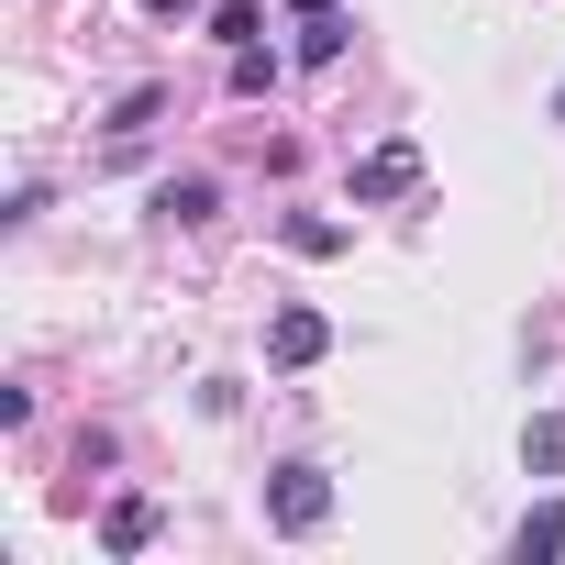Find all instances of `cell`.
<instances>
[{"label":"cell","mask_w":565,"mask_h":565,"mask_svg":"<svg viewBox=\"0 0 565 565\" xmlns=\"http://www.w3.org/2000/svg\"><path fill=\"white\" fill-rule=\"evenodd\" d=\"M266 521L289 532V543L322 532V521H333V477H322V466H277V477H266Z\"/></svg>","instance_id":"6da1fadb"},{"label":"cell","mask_w":565,"mask_h":565,"mask_svg":"<svg viewBox=\"0 0 565 565\" xmlns=\"http://www.w3.org/2000/svg\"><path fill=\"white\" fill-rule=\"evenodd\" d=\"M322 355H333V322H322L311 300H289V311L266 322V366H289V377H300V366H322Z\"/></svg>","instance_id":"7a4b0ae2"},{"label":"cell","mask_w":565,"mask_h":565,"mask_svg":"<svg viewBox=\"0 0 565 565\" xmlns=\"http://www.w3.org/2000/svg\"><path fill=\"white\" fill-rule=\"evenodd\" d=\"M422 189V156L411 145H377V156H355V211H377V200H411Z\"/></svg>","instance_id":"3957f363"},{"label":"cell","mask_w":565,"mask_h":565,"mask_svg":"<svg viewBox=\"0 0 565 565\" xmlns=\"http://www.w3.org/2000/svg\"><path fill=\"white\" fill-rule=\"evenodd\" d=\"M211 211H222V189H211V178H156V222H178V233H200Z\"/></svg>","instance_id":"277c9868"},{"label":"cell","mask_w":565,"mask_h":565,"mask_svg":"<svg viewBox=\"0 0 565 565\" xmlns=\"http://www.w3.org/2000/svg\"><path fill=\"white\" fill-rule=\"evenodd\" d=\"M156 543V499H111L100 510V554H145Z\"/></svg>","instance_id":"5b68a950"},{"label":"cell","mask_w":565,"mask_h":565,"mask_svg":"<svg viewBox=\"0 0 565 565\" xmlns=\"http://www.w3.org/2000/svg\"><path fill=\"white\" fill-rule=\"evenodd\" d=\"M521 466L532 477H565V411H532L521 422Z\"/></svg>","instance_id":"8992f818"},{"label":"cell","mask_w":565,"mask_h":565,"mask_svg":"<svg viewBox=\"0 0 565 565\" xmlns=\"http://www.w3.org/2000/svg\"><path fill=\"white\" fill-rule=\"evenodd\" d=\"M277 244H289V255H311V266H322V255H344L355 233H344V222H322V211H300V222H277Z\"/></svg>","instance_id":"52a82bcc"},{"label":"cell","mask_w":565,"mask_h":565,"mask_svg":"<svg viewBox=\"0 0 565 565\" xmlns=\"http://www.w3.org/2000/svg\"><path fill=\"white\" fill-rule=\"evenodd\" d=\"M510 554L521 565H543V554H565V510L543 499V510H521V532H510Z\"/></svg>","instance_id":"ba28073f"},{"label":"cell","mask_w":565,"mask_h":565,"mask_svg":"<svg viewBox=\"0 0 565 565\" xmlns=\"http://www.w3.org/2000/svg\"><path fill=\"white\" fill-rule=\"evenodd\" d=\"M344 45H355V23H344V12H311V23H300V67H333Z\"/></svg>","instance_id":"9c48e42d"},{"label":"cell","mask_w":565,"mask_h":565,"mask_svg":"<svg viewBox=\"0 0 565 565\" xmlns=\"http://www.w3.org/2000/svg\"><path fill=\"white\" fill-rule=\"evenodd\" d=\"M266 34V12H255V0H211V45L233 56V45H255Z\"/></svg>","instance_id":"30bf717a"},{"label":"cell","mask_w":565,"mask_h":565,"mask_svg":"<svg viewBox=\"0 0 565 565\" xmlns=\"http://www.w3.org/2000/svg\"><path fill=\"white\" fill-rule=\"evenodd\" d=\"M277 89V45H233V100H266Z\"/></svg>","instance_id":"8fae6325"},{"label":"cell","mask_w":565,"mask_h":565,"mask_svg":"<svg viewBox=\"0 0 565 565\" xmlns=\"http://www.w3.org/2000/svg\"><path fill=\"white\" fill-rule=\"evenodd\" d=\"M156 111H167V89H156V78H145V89H122V111H111V134H122V145H134V134H145V122H156Z\"/></svg>","instance_id":"7c38bea8"},{"label":"cell","mask_w":565,"mask_h":565,"mask_svg":"<svg viewBox=\"0 0 565 565\" xmlns=\"http://www.w3.org/2000/svg\"><path fill=\"white\" fill-rule=\"evenodd\" d=\"M134 12H145V23H189V12H200V0H134Z\"/></svg>","instance_id":"4fadbf2b"},{"label":"cell","mask_w":565,"mask_h":565,"mask_svg":"<svg viewBox=\"0 0 565 565\" xmlns=\"http://www.w3.org/2000/svg\"><path fill=\"white\" fill-rule=\"evenodd\" d=\"M289 12H300V23H311V12H344V0H289Z\"/></svg>","instance_id":"5bb4252c"},{"label":"cell","mask_w":565,"mask_h":565,"mask_svg":"<svg viewBox=\"0 0 565 565\" xmlns=\"http://www.w3.org/2000/svg\"><path fill=\"white\" fill-rule=\"evenodd\" d=\"M554 122H565V89H554Z\"/></svg>","instance_id":"9a60e30c"}]
</instances>
